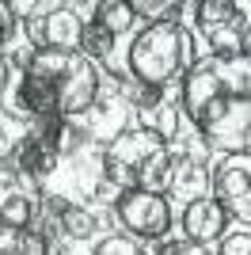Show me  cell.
Returning <instances> with one entry per match:
<instances>
[{"label":"cell","mask_w":251,"mask_h":255,"mask_svg":"<svg viewBox=\"0 0 251 255\" xmlns=\"http://www.w3.org/2000/svg\"><path fill=\"white\" fill-rule=\"evenodd\" d=\"M198 61L194 38L183 23L160 19L148 23L133 34V42L126 46V69L141 88H167L179 84L183 73Z\"/></svg>","instance_id":"1"},{"label":"cell","mask_w":251,"mask_h":255,"mask_svg":"<svg viewBox=\"0 0 251 255\" xmlns=\"http://www.w3.org/2000/svg\"><path fill=\"white\" fill-rule=\"evenodd\" d=\"M232 92L251 96L248 57H213V53H206V57H198V61L183 73V80H179V111H183V118L194 126L217 99L232 96Z\"/></svg>","instance_id":"2"},{"label":"cell","mask_w":251,"mask_h":255,"mask_svg":"<svg viewBox=\"0 0 251 255\" xmlns=\"http://www.w3.org/2000/svg\"><path fill=\"white\" fill-rule=\"evenodd\" d=\"M190 129L206 141V149H217L221 156L248 152L251 149V96L232 92V96L217 99Z\"/></svg>","instance_id":"3"},{"label":"cell","mask_w":251,"mask_h":255,"mask_svg":"<svg viewBox=\"0 0 251 255\" xmlns=\"http://www.w3.org/2000/svg\"><path fill=\"white\" fill-rule=\"evenodd\" d=\"M115 221L126 229L129 240H164L175 225V213H171V202L164 194L129 187L115 202Z\"/></svg>","instance_id":"4"},{"label":"cell","mask_w":251,"mask_h":255,"mask_svg":"<svg viewBox=\"0 0 251 255\" xmlns=\"http://www.w3.org/2000/svg\"><path fill=\"white\" fill-rule=\"evenodd\" d=\"M160 149H164L160 137H152V133L141 129V126H129L126 133H118L111 145H103V171H99V175L111 179L118 191H129V187H137V171L145 168Z\"/></svg>","instance_id":"5"},{"label":"cell","mask_w":251,"mask_h":255,"mask_svg":"<svg viewBox=\"0 0 251 255\" xmlns=\"http://www.w3.org/2000/svg\"><path fill=\"white\" fill-rule=\"evenodd\" d=\"M209 198L240 225H251V156L248 152L221 156V164L209 175Z\"/></svg>","instance_id":"6"},{"label":"cell","mask_w":251,"mask_h":255,"mask_svg":"<svg viewBox=\"0 0 251 255\" xmlns=\"http://www.w3.org/2000/svg\"><path fill=\"white\" fill-rule=\"evenodd\" d=\"M84 15L76 4H57L46 15H34L27 19V38H31L34 50H57V53H80V34H84Z\"/></svg>","instance_id":"7"},{"label":"cell","mask_w":251,"mask_h":255,"mask_svg":"<svg viewBox=\"0 0 251 255\" xmlns=\"http://www.w3.org/2000/svg\"><path fill=\"white\" fill-rule=\"evenodd\" d=\"M99 92H103V69L76 53L69 73L57 80V118H80L99 99Z\"/></svg>","instance_id":"8"},{"label":"cell","mask_w":251,"mask_h":255,"mask_svg":"<svg viewBox=\"0 0 251 255\" xmlns=\"http://www.w3.org/2000/svg\"><path fill=\"white\" fill-rule=\"evenodd\" d=\"M129 118H133L129 103H126L118 92H107V88H103L99 99L76 118V126L84 129V137H88V141H95V145H111L118 133L129 129Z\"/></svg>","instance_id":"9"},{"label":"cell","mask_w":251,"mask_h":255,"mask_svg":"<svg viewBox=\"0 0 251 255\" xmlns=\"http://www.w3.org/2000/svg\"><path fill=\"white\" fill-rule=\"evenodd\" d=\"M179 225H183V236H187V240L209 248V244H217L221 236H225V229H229V213L221 210L209 194H202V198H194V202L183 206Z\"/></svg>","instance_id":"10"},{"label":"cell","mask_w":251,"mask_h":255,"mask_svg":"<svg viewBox=\"0 0 251 255\" xmlns=\"http://www.w3.org/2000/svg\"><path fill=\"white\" fill-rule=\"evenodd\" d=\"M11 168L19 171L23 179L42 183L53 168H57V152H53L34 129H27V133L19 137V145H15V152H11Z\"/></svg>","instance_id":"11"},{"label":"cell","mask_w":251,"mask_h":255,"mask_svg":"<svg viewBox=\"0 0 251 255\" xmlns=\"http://www.w3.org/2000/svg\"><path fill=\"white\" fill-rule=\"evenodd\" d=\"M175 152V149H171ZM209 194V168L194 164V160L179 156L175 152V164H171V179H167V198H183V202H194Z\"/></svg>","instance_id":"12"},{"label":"cell","mask_w":251,"mask_h":255,"mask_svg":"<svg viewBox=\"0 0 251 255\" xmlns=\"http://www.w3.org/2000/svg\"><path fill=\"white\" fill-rule=\"evenodd\" d=\"M34 133H38V137L57 152V160H61V156H76V152L88 145L84 129L76 126V118H46V122L34 126Z\"/></svg>","instance_id":"13"},{"label":"cell","mask_w":251,"mask_h":255,"mask_svg":"<svg viewBox=\"0 0 251 255\" xmlns=\"http://www.w3.org/2000/svg\"><path fill=\"white\" fill-rule=\"evenodd\" d=\"M57 221H61L65 240H73V244H88V240L99 236V213L88 210V206L65 202L61 210H57Z\"/></svg>","instance_id":"14"},{"label":"cell","mask_w":251,"mask_h":255,"mask_svg":"<svg viewBox=\"0 0 251 255\" xmlns=\"http://www.w3.org/2000/svg\"><path fill=\"white\" fill-rule=\"evenodd\" d=\"M92 23H99L107 34H126V31H133V11H129V0H99L92 11Z\"/></svg>","instance_id":"15"},{"label":"cell","mask_w":251,"mask_h":255,"mask_svg":"<svg viewBox=\"0 0 251 255\" xmlns=\"http://www.w3.org/2000/svg\"><path fill=\"white\" fill-rule=\"evenodd\" d=\"M190 11H194V19H198L202 31H209V27H221V23H232V19H240V8H236L232 0H198V4H190Z\"/></svg>","instance_id":"16"},{"label":"cell","mask_w":251,"mask_h":255,"mask_svg":"<svg viewBox=\"0 0 251 255\" xmlns=\"http://www.w3.org/2000/svg\"><path fill=\"white\" fill-rule=\"evenodd\" d=\"M115 42H118L115 34H107L99 23L88 19V23H84V34H80V57H84V61H95V65H99L107 53L115 50Z\"/></svg>","instance_id":"17"},{"label":"cell","mask_w":251,"mask_h":255,"mask_svg":"<svg viewBox=\"0 0 251 255\" xmlns=\"http://www.w3.org/2000/svg\"><path fill=\"white\" fill-rule=\"evenodd\" d=\"M92 255H145V252H141V244L129 240L126 233H111L92 248Z\"/></svg>","instance_id":"18"},{"label":"cell","mask_w":251,"mask_h":255,"mask_svg":"<svg viewBox=\"0 0 251 255\" xmlns=\"http://www.w3.org/2000/svg\"><path fill=\"white\" fill-rule=\"evenodd\" d=\"M213 255H251V229L240 225V229H232L217 240V252Z\"/></svg>","instance_id":"19"},{"label":"cell","mask_w":251,"mask_h":255,"mask_svg":"<svg viewBox=\"0 0 251 255\" xmlns=\"http://www.w3.org/2000/svg\"><path fill=\"white\" fill-rule=\"evenodd\" d=\"M27 187H23V175L15 168H11V160H0V206L8 202V198H15V194H23ZM34 194V191H31ZM42 194V191H38Z\"/></svg>","instance_id":"20"},{"label":"cell","mask_w":251,"mask_h":255,"mask_svg":"<svg viewBox=\"0 0 251 255\" xmlns=\"http://www.w3.org/2000/svg\"><path fill=\"white\" fill-rule=\"evenodd\" d=\"M156 255H213V252L194 244V240H187V236H183V240L175 236V240H164V244L156 248Z\"/></svg>","instance_id":"21"},{"label":"cell","mask_w":251,"mask_h":255,"mask_svg":"<svg viewBox=\"0 0 251 255\" xmlns=\"http://www.w3.org/2000/svg\"><path fill=\"white\" fill-rule=\"evenodd\" d=\"M15 31H19V19L11 15L8 0H0V50H8L15 42Z\"/></svg>","instance_id":"22"},{"label":"cell","mask_w":251,"mask_h":255,"mask_svg":"<svg viewBox=\"0 0 251 255\" xmlns=\"http://www.w3.org/2000/svg\"><path fill=\"white\" fill-rule=\"evenodd\" d=\"M118 194H122V191H118L111 179H103V175H99V179H95V187H92V198H95V202H103V206H115Z\"/></svg>","instance_id":"23"},{"label":"cell","mask_w":251,"mask_h":255,"mask_svg":"<svg viewBox=\"0 0 251 255\" xmlns=\"http://www.w3.org/2000/svg\"><path fill=\"white\" fill-rule=\"evenodd\" d=\"M8 80H11V69H8V53L0 50V96H4V88H8Z\"/></svg>","instance_id":"24"}]
</instances>
